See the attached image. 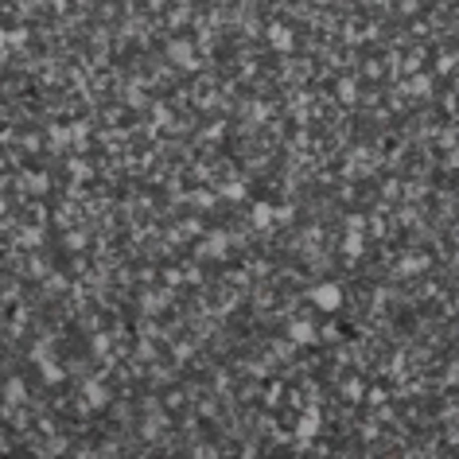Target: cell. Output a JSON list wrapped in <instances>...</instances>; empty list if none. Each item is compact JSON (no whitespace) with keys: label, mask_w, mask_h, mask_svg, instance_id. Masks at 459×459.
Here are the masks:
<instances>
[{"label":"cell","mask_w":459,"mask_h":459,"mask_svg":"<svg viewBox=\"0 0 459 459\" xmlns=\"http://www.w3.org/2000/svg\"><path fill=\"white\" fill-rule=\"evenodd\" d=\"M311 300H315V304H319V308H339V288H335V284H319V288H315V292H311Z\"/></svg>","instance_id":"cell-1"},{"label":"cell","mask_w":459,"mask_h":459,"mask_svg":"<svg viewBox=\"0 0 459 459\" xmlns=\"http://www.w3.org/2000/svg\"><path fill=\"white\" fill-rule=\"evenodd\" d=\"M315 428H319V416L311 413V416H304V424H300V436H311Z\"/></svg>","instance_id":"cell-2"},{"label":"cell","mask_w":459,"mask_h":459,"mask_svg":"<svg viewBox=\"0 0 459 459\" xmlns=\"http://www.w3.org/2000/svg\"><path fill=\"white\" fill-rule=\"evenodd\" d=\"M292 335H296L300 342H311V323H296V327H292Z\"/></svg>","instance_id":"cell-3"}]
</instances>
